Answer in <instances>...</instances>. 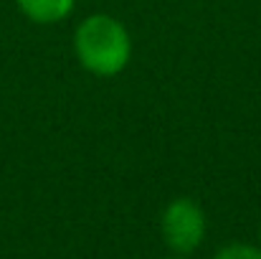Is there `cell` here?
I'll return each mask as SVG.
<instances>
[{
    "instance_id": "6da1fadb",
    "label": "cell",
    "mask_w": 261,
    "mask_h": 259,
    "mask_svg": "<svg viewBox=\"0 0 261 259\" xmlns=\"http://www.w3.org/2000/svg\"><path fill=\"white\" fill-rule=\"evenodd\" d=\"M74 56L91 77H117L132 59V36L119 18L91 13L74 31Z\"/></svg>"
},
{
    "instance_id": "7a4b0ae2",
    "label": "cell",
    "mask_w": 261,
    "mask_h": 259,
    "mask_svg": "<svg viewBox=\"0 0 261 259\" xmlns=\"http://www.w3.org/2000/svg\"><path fill=\"white\" fill-rule=\"evenodd\" d=\"M208 231V221H205V211L195 198L188 196H177L173 198L163 216H160V234L165 247L175 252L177 257L193 254Z\"/></svg>"
},
{
    "instance_id": "3957f363",
    "label": "cell",
    "mask_w": 261,
    "mask_h": 259,
    "mask_svg": "<svg viewBox=\"0 0 261 259\" xmlns=\"http://www.w3.org/2000/svg\"><path fill=\"white\" fill-rule=\"evenodd\" d=\"M18 10L38 26H54L71 15L76 8V0H15Z\"/></svg>"
},
{
    "instance_id": "277c9868",
    "label": "cell",
    "mask_w": 261,
    "mask_h": 259,
    "mask_svg": "<svg viewBox=\"0 0 261 259\" xmlns=\"http://www.w3.org/2000/svg\"><path fill=\"white\" fill-rule=\"evenodd\" d=\"M213 259H261V247L246 244V242H231L226 247H221Z\"/></svg>"
},
{
    "instance_id": "5b68a950",
    "label": "cell",
    "mask_w": 261,
    "mask_h": 259,
    "mask_svg": "<svg viewBox=\"0 0 261 259\" xmlns=\"http://www.w3.org/2000/svg\"><path fill=\"white\" fill-rule=\"evenodd\" d=\"M165 259H182V257H177V254H175V257H165Z\"/></svg>"
},
{
    "instance_id": "8992f818",
    "label": "cell",
    "mask_w": 261,
    "mask_h": 259,
    "mask_svg": "<svg viewBox=\"0 0 261 259\" xmlns=\"http://www.w3.org/2000/svg\"><path fill=\"white\" fill-rule=\"evenodd\" d=\"M259 237H261V229H259Z\"/></svg>"
}]
</instances>
